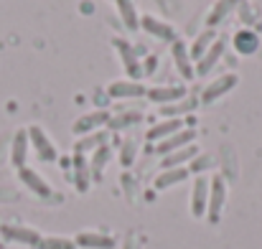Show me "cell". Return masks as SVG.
Wrapping results in <instances>:
<instances>
[{
	"mask_svg": "<svg viewBox=\"0 0 262 249\" xmlns=\"http://www.w3.org/2000/svg\"><path fill=\"white\" fill-rule=\"evenodd\" d=\"M227 196H229V183L222 173H214L209 178V209H206V219L209 224H219L224 206H227Z\"/></svg>",
	"mask_w": 262,
	"mask_h": 249,
	"instance_id": "cell-1",
	"label": "cell"
},
{
	"mask_svg": "<svg viewBox=\"0 0 262 249\" xmlns=\"http://www.w3.org/2000/svg\"><path fill=\"white\" fill-rule=\"evenodd\" d=\"M26 132H28V143H31V148L36 150V158H38L41 163H56V161H59V150H56L54 140L46 135L43 127L31 125V127H26Z\"/></svg>",
	"mask_w": 262,
	"mask_h": 249,
	"instance_id": "cell-2",
	"label": "cell"
},
{
	"mask_svg": "<svg viewBox=\"0 0 262 249\" xmlns=\"http://www.w3.org/2000/svg\"><path fill=\"white\" fill-rule=\"evenodd\" d=\"M112 49L117 51V56H120V61H122V69L127 72V79L140 82L145 74H143V61L138 59V51H135L125 38H112Z\"/></svg>",
	"mask_w": 262,
	"mask_h": 249,
	"instance_id": "cell-3",
	"label": "cell"
},
{
	"mask_svg": "<svg viewBox=\"0 0 262 249\" xmlns=\"http://www.w3.org/2000/svg\"><path fill=\"white\" fill-rule=\"evenodd\" d=\"M237 84H239V74H234V72L219 74V77H216L214 82L204 86V92H201L199 102H201V104H214L216 99H222L224 94H229V92H232V89H234Z\"/></svg>",
	"mask_w": 262,
	"mask_h": 249,
	"instance_id": "cell-4",
	"label": "cell"
},
{
	"mask_svg": "<svg viewBox=\"0 0 262 249\" xmlns=\"http://www.w3.org/2000/svg\"><path fill=\"white\" fill-rule=\"evenodd\" d=\"M110 117H112L110 109H94V112H87V115H82L79 120H74L72 132H74V138H84L89 132H97L99 127H107Z\"/></svg>",
	"mask_w": 262,
	"mask_h": 249,
	"instance_id": "cell-5",
	"label": "cell"
},
{
	"mask_svg": "<svg viewBox=\"0 0 262 249\" xmlns=\"http://www.w3.org/2000/svg\"><path fill=\"white\" fill-rule=\"evenodd\" d=\"M191 216L193 219H206V209H209V178L206 175H196L193 186H191Z\"/></svg>",
	"mask_w": 262,
	"mask_h": 249,
	"instance_id": "cell-6",
	"label": "cell"
},
{
	"mask_svg": "<svg viewBox=\"0 0 262 249\" xmlns=\"http://www.w3.org/2000/svg\"><path fill=\"white\" fill-rule=\"evenodd\" d=\"M0 234L5 242H15V244H26V247H38L41 234L31 227H20V224H3Z\"/></svg>",
	"mask_w": 262,
	"mask_h": 249,
	"instance_id": "cell-7",
	"label": "cell"
},
{
	"mask_svg": "<svg viewBox=\"0 0 262 249\" xmlns=\"http://www.w3.org/2000/svg\"><path fill=\"white\" fill-rule=\"evenodd\" d=\"M140 31H145L148 36L163 41V43H173L178 41V31H173V26L158 20L156 15H140Z\"/></svg>",
	"mask_w": 262,
	"mask_h": 249,
	"instance_id": "cell-8",
	"label": "cell"
},
{
	"mask_svg": "<svg viewBox=\"0 0 262 249\" xmlns=\"http://www.w3.org/2000/svg\"><path fill=\"white\" fill-rule=\"evenodd\" d=\"M193 143H196V130H193V127H183L181 132H176V135H171V138L156 143V153L163 158V155H171V153L181 150V148H186V145H193Z\"/></svg>",
	"mask_w": 262,
	"mask_h": 249,
	"instance_id": "cell-9",
	"label": "cell"
},
{
	"mask_svg": "<svg viewBox=\"0 0 262 249\" xmlns=\"http://www.w3.org/2000/svg\"><path fill=\"white\" fill-rule=\"evenodd\" d=\"M18 178H20V183L31 191V193H36L38 198H51L54 196V191H51V186L46 183V178L41 175V173H36L33 168H20L18 170Z\"/></svg>",
	"mask_w": 262,
	"mask_h": 249,
	"instance_id": "cell-10",
	"label": "cell"
},
{
	"mask_svg": "<svg viewBox=\"0 0 262 249\" xmlns=\"http://www.w3.org/2000/svg\"><path fill=\"white\" fill-rule=\"evenodd\" d=\"M145 92H148V86H143L140 82H133V79H120V82L107 84L110 99H138V97H145Z\"/></svg>",
	"mask_w": 262,
	"mask_h": 249,
	"instance_id": "cell-11",
	"label": "cell"
},
{
	"mask_svg": "<svg viewBox=\"0 0 262 249\" xmlns=\"http://www.w3.org/2000/svg\"><path fill=\"white\" fill-rule=\"evenodd\" d=\"M171 56H173V64H176V69H178V74H181V79L183 82H191L196 77V72H193V61L188 56V46L181 38L171 43Z\"/></svg>",
	"mask_w": 262,
	"mask_h": 249,
	"instance_id": "cell-12",
	"label": "cell"
},
{
	"mask_svg": "<svg viewBox=\"0 0 262 249\" xmlns=\"http://www.w3.org/2000/svg\"><path fill=\"white\" fill-rule=\"evenodd\" d=\"M145 97L153 102V104H161V107H168V104H176L181 99L188 97L186 86H153L145 92Z\"/></svg>",
	"mask_w": 262,
	"mask_h": 249,
	"instance_id": "cell-13",
	"label": "cell"
},
{
	"mask_svg": "<svg viewBox=\"0 0 262 249\" xmlns=\"http://www.w3.org/2000/svg\"><path fill=\"white\" fill-rule=\"evenodd\" d=\"M224 49H227V43H224V38H216L214 43H211V49L193 64V72H196V77H204V74H209L219 61H222V56H224Z\"/></svg>",
	"mask_w": 262,
	"mask_h": 249,
	"instance_id": "cell-14",
	"label": "cell"
},
{
	"mask_svg": "<svg viewBox=\"0 0 262 249\" xmlns=\"http://www.w3.org/2000/svg\"><path fill=\"white\" fill-rule=\"evenodd\" d=\"M74 244L79 249H117V239L102 232H79Z\"/></svg>",
	"mask_w": 262,
	"mask_h": 249,
	"instance_id": "cell-15",
	"label": "cell"
},
{
	"mask_svg": "<svg viewBox=\"0 0 262 249\" xmlns=\"http://www.w3.org/2000/svg\"><path fill=\"white\" fill-rule=\"evenodd\" d=\"M28 150H31L28 132H26V130H15V135H13V140H10V163H13V168H15V170L26 168Z\"/></svg>",
	"mask_w": 262,
	"mask_h": 249,
	"instance_id": "cell-16",
	"label": "cell"
},
{
	"mask_svg": "<svg viewBox=\"0 0 262 249\" xmlns=\"http://www.w3.org/2000/svg\"><path fill=\"white\" fill-rule=\"evenodd\" d=\"M188 166L183 168H166V170H161L158 175H156V180H153V188L156 191H168V188H173L178 183H183V180H188Z\"/></svg>",
	"mask_w": 262,
	"mask_h": 249,
	"instance_id": "cell-17",
	"label": "cell"
},
{
	"mask_svg": "<svg viewBox=\"0 0 262 249\" xmlns=\"http://www.w3.org/2000/svg\"><path fill=\"white\" fill-rule=\"evenodd\" d=\"M232 43H234V51H237L239 56H252V54L257 51V46H260V36H257V31H252V28H239V31L234 33Z\"/></svg>",
	"mask_w": 262,
	"mask_h": 249,
	"instance_id": "cell-18",
	"label": "cell"
},
{
	"mask_svg": "<svg viewBox=\"0 0 262 249\" xmlns=\"http://www.w3.org/2000/svg\"><path fill=\"white\" fill-rule=\"evenodd\" d=\"M201 150H199V145L193 143V145H186V148H181V150H176L171 155H163L161 158V170H166V168H183L188 166L196 155H199Z\"/></svg>",
	"mask_w": 262,
	"mask_h": 249,
	"instance_id": "cell-19",
	"label": "cell"
},
{
	"mask_svg": "<svg viewBox=\"0 0 262 249\" xmlns=\"http://www.w3.org/2000/svg\"><path fill=\"white\" fill-rule=\"evenodd\" d=\"M183 127H186L183 120H163V122L153 125V127L145 132V138H148L150 143H161V140L171 138V135H176V132H181Z\"/></svg>",
	"mask_w": 262,
	"mask_h": 249,
	"instance_id": "cell-20",
	"label": "cell"
},
{
	"mask_svg": "<svg viewBox=\"0 0 262 249\" xmlns=\"http://www.w3.org/2000/svg\"><path fill=\"white\" fill-rule=\"evenodd\" d=\"M214 41H216V31H214V28H204V31L193 38V43L188 46V56H191V61L196 64V61L211 49Z\"/></svg>",
	"mask_w": 262,
	"mask_h": 249,
	"instance_id": "cell-21",
	"label": "cell"
},
{
	"mask_svg": "<svg viewBox=\"0 0 262 249\" xmlns=\"http://www.w3.org/2000/svg\"><path fill=\"white\" fill-rule=\"evenodd\" d=\"M115 5H117V15L125 23V28L127 31H138L140 28V13H138L135 0H115Z\"/></svg>",
	"mask_w": 262,
	"mask_h": 249,
	"instance_id": "cell-22",
	"label": "cell"
},
{
	"mask_svg": "<svg viewBox=\"0 0 262 249\" xmlns=\"http://www.w3.org/2000/svg\"><path fill=\"white\" fill-rule=\"evenodd\" d=\"M104 140H107V132H102V130L89 132V135H84V138H77V143H74V153H77V155L94 153L97 148H102V145H104Z\"/></svg>",
	"mask_w": 262,
	"mask_h": 249,
	"instance_id": "cell-23",
	"label": "cell"
},
{
	"mask_svg": "<svg viewBox=\"0 0 262 249\" xmlns=\"http://www.w3.org/2000/svg\"><path fill=\"white\" fill-rule=\"evenodd\" d=\"M140 120H143V115H140L138 109H125V112H117V115L110 117L107 130H110V132H120V130H125V127H130V125H138Z\"/></svg>",
	"mask_w": 262,
	"mask_h": 249,
	"instance_id": "cell-24",
	"label": "cell"
},
{
	"mask_svg": "<svg viewBox=\"0 0 262 249\" xmlns=\"http://www.w3.org/2000/svg\"><path fill=\"white\" fill-rule=\"evenodd\" d=\"M110 161H112V150H110V145L104 143L102 148L94 150V155H92V161H89V175H92V180H99V178H102L104 166H107Z\"/></svg>",
	"mask_w": 262,
	"mask_h": 249,
	"instance_id": "cell-25",
	"label": "cell"
},
{
	"mask_svg": "<svg viewBox=\"0 0 262 249\" xmlns=\"http://www.w3.org/2000/svg\"><path fill=\"white\" fill-rule=\"evenodd\" d=\"M237 3H239V0H216V3L211 5V13L206 15V28L219 26V23L232 13V8H237Z\"/></svg>",
	"mask_w": 262,
	"mask_h": 249,
	"instance_id": "cell-26",
	"label": "cell"
},
{
	"mask_svg": "<svg viewBox=\"0 0 262 249\" xmlns=\"http://www.w3.org/2000/svg\"><path fill=\"white\" fill-rule=\"evenodd\" d=\"M72 163H74V183H77V188L84 193L89 188V180H92V175H89V163H87V158L84 155H77L74 153V158H72Z\"/></svg>",
	"mask_w": 262,
	"mask_h": 249,
	"instance_id": "cell-27",
	"label": "cell"
},
{
	"mask_svg": "<svg viewBox=\"0 0 262 249\" xmlns=\"http://www.w3.org/2000/svg\"><path fill=\"white\" fill-rule=\"evenodd\" d=\"M193 109V99H181V102H176V104H168V107H161V117L163 120H181V115L183 112H191Z\"/></svg>",
	"mask_w": 262,
	"mask_h": 249,
	"instance_id": "cell-28",
	"label": "cell"
},
{
	"mask_svg": "<svg viewBox=\"0 0 262 249\" xmlns=\"http://www.w3.org/2000/svg\"><path fill=\"white\" fill-rule=\"evenodd\" d=\"M214 166H216V158H214V155L199 153V155L188 163V173H193V175H204L206 170H211Z\"/></svg>",
	"mask_w": 262,
	"mask_h": 249,
	"instance_id": "cell-29",
	"label": "cell"
},
{
	"mask_svg": "<svg viewBox=\"0 0 262 249\" xmlns=\"http://www.w3.org/2000/svg\"><path fill=\"white\" fill-rule=\"evenodd\" d=\"M36 249H77V244L74 239H67V237H41Z\"/></svg>",
	"mask_w": 262,
	"mask_h": 249,
	"instance_id": "cell-30",
	"label": "cell"
},
{
	"mask_svg": "<svg viewBox=\"0 0 262 249\" xmlns=\"http://www.w3.org/2000/svg\"><path fill=\"white\" fill-rule=\"evenodd\" d=\"M135 158H138V143H135L133 138H127V140L122 143V148H120V163L125 168H130L135 163Z\"/></svg>",
	"mask_w": 262,
	"mask_h": 249,
	"instance_id": "cell-31",
	"label": "cell"
},
{
	"mask_svg": "<svg viewBox=\"0 0 262 249\" xmlns=\"http://www.w3.org/2000/svg\"><path fill=\"white\" fill-rule=\"evenodd\" d=\"M122 249H140V239L135 234H127L125 242H122Z\"/></svg>",
	"mask_w": 262,
	"mask_h": 249,
	"instance_id": "cell-32",
	"label": "cell"
},
{
	"mask_svg": "<svg viewBox=\"0 0 262 249\" xmlns=\"http://www.w3.org/2000/svg\"><path fill=\"white\" fill-rule=\"evenodd\" d=\"M156 64H158V56H148V61L143 64V74H153V69H156Z\"/></svg>",
	"mask_w": 262,
	"mask_h": 249,
	"instance_id": "cell-33",
	"label": "cell"
},
{
	"mask_svg": "<svg viewBox=\"0 0 262 249\" xmlns=\"http://www.w3.org/2000/svg\"><path fill=\"white\" fill-rule=\"evenodd\" d=\"M112 3H115V0H112Z\"/></svg>",
	"mask_w": 262,
	"mask_h": 249,
	"instance_id": "cell-34",
	"label": "cell"
}]
</instances>
